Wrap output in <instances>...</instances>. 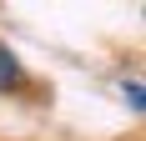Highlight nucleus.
I'll return each instance as SVG.
<instances>
[{
  "mask_svg": "<svg viewBox=\"0 0 146 141\" xmlns=\"http://www.w3.org/2000/svg\"><path fill=\"white\" fill-rule=\"evenodd\" d=\"M20 81H25V66H20V56H15L10 45L0 41V91H15Z\"/></svg>",
  "mask_w": 146,
  "mask_h": 141,
  "instance_id": "f257e3e1",
  "label": "nucleus"
},
{
  "mask_svg": "<svg viewBox=\"0 0 146 141\" xmlns=\"http://www.w3.org/2000/svg\"><path fill=\"white\" fill-rule=\"evenodd\" d=\"M121 96H126L131 111H141V106H146V101H141V81H126V86H121Z\"/></svg>",
  "mask_w": 146,
  "mask_h": 141,
  "instance_id": "f03ea898",
  "label": "nucleus"
}]
</instances>
